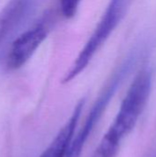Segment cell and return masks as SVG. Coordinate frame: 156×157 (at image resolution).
Returning <instances> with one entry per match:
<instances>
[{
	"label": "cell",
	"mask_w": 156,
	"mask_h": 157,
	"mask_svg": "<svg viewBox=\"0 0 156 157\" xmlns=\"http://www.w3.org/2000/svg\"><path fill=\"white\" fill-rule=\"evenodd\" d=\"M153 73L143 67L132 81L114 120L106 135L121 144L123 138L135 127L151 94Z\"/></svg>",
	"instance_id": "3957f363"
},
{
	"label": "cell",
	"mask_w": 156,
	"mask_h": 157,
	"mask_svg": "<svg viewBox=\"0 0 156 157\" xmlns=\"http://www.w3.org/2000/svg\"><path fill=\"white\" fill-rule=\"evenodd\" d=\"M133 1L134 0H109L97 26L80 51L69 71L63 76V84L71 82L86 68L92 58L106 43L109 36L125 17Z\"/></svg>",
	"instance_id": "7a4b0ae2"
},
{
	"label": "cell",
	"mask_w": 156,
	"mask_h": 157,
	"mask_svg": "<svg viewBox=\"0 0 156 157\" xmlns=\"http://www.w3.org/2000/svg\"><path fill=\"white\" fill-rule=\"evenodd\" d=\"M50 17H44L39 23L15 39L6 57V67L9 70L22 67L31 58L47 38L50 31Z\"/></svg>",
	"instance_id": "277c9868"
},
{
	"label": "cell",
	"mask_w": 156,
	"mask_h": 157,
	"mask_svg": "<svg viewBox=\"0 0 156 157\" xmlns=\"http://www.w3.org/2000/svg\"><path fill=\"white\" fill-rule=\"evenodd\" d=\"M147 43H138V45H136L130 51V52L123 59L121 63L116 68V70L110 76L108 82L107 83L105 88L103 89V91L97 98V101L93 105L83 127L75 135V137H74L66 157L81 156L84 146L89 135L91 134L95 126L100 120L108 105L111 101L112 98L114 97V95L116 94L117 90L120 88L123 81L136 67L139 61L144 57V55L147 52Z\"/></svg>",
	"instance_id": "6da1fadb"
},
{
	"label": "cell",
	"mask_w": 156,
	"mask_h": 157,
	"mask_svg": "<svg viewBox=\"0 0 156 157\" xmlns=\"http://www.w3.org/2000/svg\"><path fill=\"white\" fill-rule=\"evenodd\" d=\"M39 0H10L0 11V51L35 10Z\"/></svg>",
	"instance_id": "5b68a950"
},
{
	"label": "cell",
	"mask_w": 156,
	"mask_h": 157,
	"mask_svg": "<svg viewBox=\"0 0 156 157\" xmlns=\"http://www.w3.org/2000/svg\"><path fill=\"white\" fill-rule=\"evenodd\" d=\"M82 0H60L61 11L65 18H72L75 16Z\"/></svg>",
	"instance_id": "52a82bcc"
},
{
	"label": "cell",
	"mask_w": 156,
	"mask_h": 157,
	"mask_svg": "<svg viewBox=\"0 0 156 157\" xmlns=\"http://www.w3.org/2000/svg\"><path fill=\"white\" fill-rule=\"evenodd\" d=\"M85 99H81L75 106L71 117L64 126L60 130L53 141L48 146V148L41 154L40 157H66L72 141L74 139V131L78 123Z\"/></svg>",
	"instance_id": "8992f818"
}]
</instances>
